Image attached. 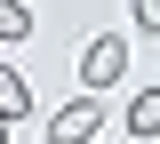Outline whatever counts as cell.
<instances>
[{"instance_id": "5", "label": "cell", "mask_w": 160, "mask_h": 144, "mask_svg": "<svg viewBox=\"0 0 160 144\" xmlns=\"http://www.w3.org/2000/svg\"><path fill=\"white\" fill-rule=\"evenodd\" d=\"M24 32H32V8L24 0H0V40H24Z\"/></svg>"}, {"instance_id": "1", "label": "cell", "mask_w": 160, "mask_h": 144, "mask_svg": "<svg viewBox=\"0 0 160 144\" xmlns=\"http://www.w3.org/2000/svg\"><path fill=\"white\" fill-rule=\"evenodd\" d=\"M120 72H128V40H120V32H96V40L80 48V80H88V96H96V88H112Z\"/></svg>"}, {"instance_id": "2", "label": "cell", "mask_w": 160, "mask_h": 144, "mask_svg": "<svg viewBox=\"0 0 160 144\" xmlns=\"http://www.w3.org/2000/svg\"><path fill=\"white\" fill-rule=\"evenodd\" d=\"M88 136H104V104H96V96L64 104L56 120H48V144H88Z\"/></svg>"}, {"instance_id": "4", "label": "cell", "mask_w": 160, "mask_h": 144, "mask_svg": "<svg viewBox=\"0 0 160 144\" xmlns=\"http://www.w3.org/2000/svg\"><path fill=\"white\" fill-rule=\"evenodd\" d=\"M128 136H160V88H136V104H128Z\"/></svg>"}, {"instance_id": "3", "label": "cell", "mask_w": 160, "mask_h": 144, "mask_svg": "<svg viewBox=\"0 0 160 144\" xmlns=\"http://www.w3.org/2000/svg\"><path fill=\"white\" fill-rule=\"evenodd\" d=\"M24 112H32V80L0 64V120H24Z\"/></svg>"}, {"instance_id": "6", "label": "cell", "mask_w": 160, "mask_h": 144, "mask_svg": "<svg viewBox=\"0 0 160 144\" xmlns=\"http://www.w3.org/2000/svg\"><path fill=\"white\" fill-rule=\"evenodd\" d=\"M128 16H136V32H160V0H128Z\"/></svg>"}, {"instance_id": "7", "label": "cell", "mask_w": 160, "mask_h": 144, "mask_svg": "<svg viewBox=\"0 0 160 144\" xmlns=\"http://www.w3.org/2000/svg\"><path fill=\"white\" fill-rule=\"evenodd\" d=\"M0 144H8V120H0Z\"/></svg>"}]
</instances>
